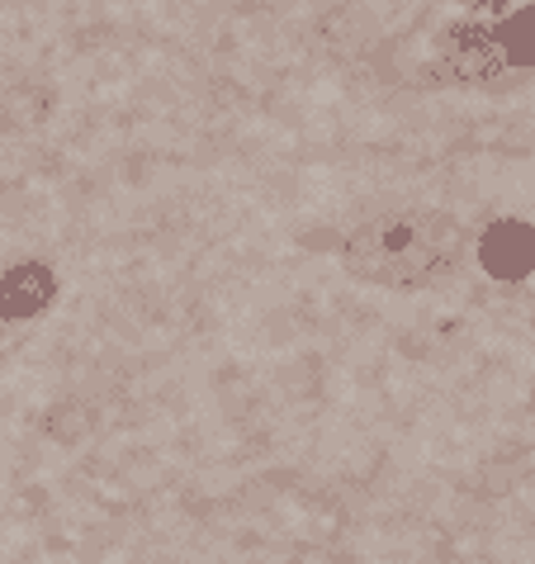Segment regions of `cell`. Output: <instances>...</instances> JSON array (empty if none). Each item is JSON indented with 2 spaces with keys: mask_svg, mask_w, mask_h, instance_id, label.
<instances>
[{
  "mask_svg": "<svg viewBox=\"0 0 535 564\" xmlns=\"http://www.w3.org/2000/svg\"><path fill=\"white\" fill-rule=\"evenodd\" d=\"M465 252L460 218L440 209H393L346 232L341 271L374 290L417 294L440 285Z\"/></svg>",
  "mask_w": 535,
  "mask_h": 564,
  "instance_id": "6da1fadb",
  "label": "cell"
},
{
  "mask_svg": "<svg viewBox=\"0 0 535 564\" xmlns=\"http://www.w3.org/2000/svg\"><path fill=\"white\" fill-rule=\"evenodd\" d=\"M432 82L469 90L535 76V0H469L432 39Z\"/></svg>",
  "mask_w": 535,
  "mask_h": 564,
  "instance_id": "7a4b0ae2",
  "label": "cell"
},
{
  "mask_svg": "<svg viewBox=\"0 0 535 564\" xmlns=\"http://www.w3.org/2000/svg\"><path fill=\"white\" fill-rule=\"evenodd\" d=\"M483 271L498 280H526L535 271V228L526 218H498L479 238Z\"/></svg>",
  "mask_w": 535,
  "mask_h": 564,
  "instance_id": "3957f363",
  "label": "cell"
},
{
  "mask_svg": "<svg viewBox=\"0 0 535 564\" xmlns=\"http://www.w3.org/2000/svg\"><path fill=\"white\" fill-rule=\"evenodd\" d=\"M53 300H57V275L43 261L10 265V271L0 275V323L34 318V313H43Z\"/></svg>",
  "mask_w": 535,
  "mask_h": 564,
  "instance_id": "277c9868",
  "label": "cell"
}]
</instances>
